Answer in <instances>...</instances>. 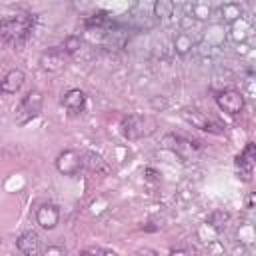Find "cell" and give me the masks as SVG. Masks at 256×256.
Masks as SVG:
<instances>
[{"instance_id": "9", "label": "cell", "mask_w": 256, "mask_h": 256, "mask_svg": "<svg viewBox=\"0 0 256 256\" xmlns=\"http://www.w3.org/2000/svg\"><path fill=\"white\" fill-rule=\"evenodd\" d=\"M16 248H18L22 254H26V256H36V254L42 252V240H40L38 232L26 230V232H22V234L18 236Z\"/></svg>"}, {"instance_id": "17", "label": "cell", "mask_w": 256, "mask_h": 256, "mask_svg": "<svg viewBox=\"0 0 256 256\" xmlns=\"http://www.w3.org/2000/svg\"><path fill=\"white\" fill-rule=\"evenodd\" d=\"M222 18L226 20V22H236L240 16H242V10H240V6H236V4H226L224 8H222Z\"/></svg>"}, {"instance_id": "14", "label": "cell", "mask_w": 256, "mask_h": 256, "mask_svg": "<svg viewBox=\"0 0 256 256\" xmlns=\"http://www.w3.org/2000/svg\"><path fill=\"white\" fill-rule=\"evenodd\" d=\"M174 14V0H156L154 4V16L158 20H166Z\"/></svg>"}, {"instance_id": "8", "label": "cell", "mask_w": 256, "mask_h": 256, "mask_svg": "<svg viewBox=\"0 0 256 256\" xmlns=\"http://www.w3.org/2000/svg\"><path fill=\"white\" fill-rule=\"evenodd\" d=\"M36 224L42 230H54L60 224V208L56 204H50V202L38 206V210H36Z\"/></svg>"}, {"instance_id": "19", "label": "cell", "mask_w": 256, "mask_h": 256, "mask_svg": "<svg viewBox=\"0 0 256 256\" xmlns=\"http://www.w3.org/2000/svg\"><path fill=\"white\" fill-rule=\"evenodd\" d=\"M84 254H114L112 248H102V246H92V248H86Z\"/></svg>"}, {"instance_id": "7", "label": "cell", "mask_w": 256, "mask_h": 256, "mask_svg": "<svg viewBox=\"0 0 256 256\" xmlns=\"http://www.w3.org/2000/svg\"><path fill=\"white\" fill-rule=\"evenodd\" d=\"M66 58H68V54L64 52V48L62 46H54V48H48L40 56V66L46 72H60L66 66Z\"/></svg>"}, {"instance_id": "13", "label": "cell", "mask_w": 256, "mask_h": 256, "mask_svg": "<svg viewBox=\"0 0 256 256\" xmlns=\"http://www.w3.org/2000/svg\"><path fill=\"white\" fill-rule=\"evenodd\" d=\"M192 48H194V40H192V36L188 32H180V34L174 36V50H176L178 56L190 54Z\"/></svg>"}, {"instance_id": "4", "label": "cell", "mask_w": 256, "mask_h": 256, "mask_svg": "<svg viewBox=\"0 0 256 256\" xmlns=\"http://www.w3.org/2000/svg\"><path fill=\"white\" fill-rule=\"evenodd\" d=\"M214 100H216V106H218L222 112L230 114V116H238V114L244 110V106H246L244 94H242L240 90H234V88L220 90V92L214 96Z\"/></svg>"}, {"instance_id": "15", "label": "cell", "mask_w": 256, "mask_h": 256, "mask_svg": "<svg viewBox=\"0 0 256 256\" xmlns=\"http://www.w3.org/2000/svg\"><path fill=\"white\" fill-rule=\"evenodd\" d=\"M104 166V158L100 156V154H96V152H86V154H82V168H88V170H98V168H102Z\"/></svg>"}, {"instance_id": "2", "label": "cell", "mask_w": 256, "mask_h": 256, "mask_svg": "<svg viewBox=\"0 0 256 256\" xmlns=\"http://www.w3.org/2000/svg\"><path fill=\"white\" fill-rule=\"evenodd\" d=\"M122 134L128 140H142L152 136L158 130V122L152 116H142V114H128L120 122Z\"/></svg>"}, {"instance_id": "12", "label": "cell", "mask_w": 256, "mask_h": 256, "mask_svg": "<svg viewBox=\"0 0 256 256\" xmlns=\"http://www.w3.org/2000/svg\"><path fill=\"white\" fill-rule=\"evenodd\" d=\"M24 82H26V74L16 68V70H10L0 80V90H2V94H16V92H20Z\"/></svg>"}, {"instance_id": "16", "label": "cell", "mask_w": 256, "mask_h": 256, "mask_svg": "<svg viewBox=\"0 0 256 256\" xmlns=\"http://www.w3.org/2000/svg\"><path fill=\"white\" fill-rule=\"evenodd\" d=\"M228 220H230V214H228L226 210H214V212L208 216L206 224H210V226L216 228V230H222V228L226 226Z\"/></svg>"}, {"instance_id": "22", "label": "cell", "mask_w": 256, "mask_h": 256, "mask_svg": "<svg viewBox=\"0 0 256 256\" xmlns=\"http://www.w3.org/2000/svg\"><path fill=\"white\" fill-rule=\"evenodd\" d=\"M252 204H254V196L248 198V208H252Z\"/></svg>"}, {"instance_id": "23", "label": "cell", "mask_w": 256, "mask_h": 256, "mask_svg": "<svg viewBox=\"0 0 256 256\" xmlns=\"http://www.w3.org/2000/svg\"><path fill=\"white\" fill-rule=\"evenodd\" d=\"M0 96H2V90H0Z\"/></svg>"}, {"instance_id": "11", "label": "cell", "mask_w": 256, "mask_h": 256, "mask_svg": "<svg viewBox=\"0 0 256 256\" xmlns=\"http://www.w3.org/2000/svg\"><path fill=\"white\" fill-rule=\"evenodd\" d=\"M182 116H184V120H186L188 124H192L194 128H200V130H204V132L220 134V130H216V128H220V126H216L206 114H202V112H198V110H184Z\"/></svg>"}, {"instance_id": "1", "label": "cell", "mask_w": 256, "mask_h": 256, "mask_svg": "<svg viewBox=\"0 0 256 256\" xmlns=\"http://www.w3.org/2000/svg\"><path fill=\"white\" fill-rule=\"evenodd\" d=\"M34 24H36V18L30 12H16L12 16H6L0 20V38L6 44L18 46L28 40Z\"/></svg>"}, {"instance_id": "21", "label": "cell", "mask_w": 256, "mask_h": 256, "mask_svg": "<svg viewBox=\"0 0 256 256\" xmlns=\"http://www.w3.org/2000/svg\"><path fill=\"white\" fill-rule=\"evenodd\" d=\"M54 252H60V254H62L64 250H62V248H46V254H54Z\"/></svg>"}, {"instance_id": "6", "label": "cell", "mask_w": 256, "mask_h": 256, "mask_svg": "<svg viewBox=\"0 0 256 256\" xmlns=\"http://www.w3.org/2000/svg\"><path fill=\"white\" fill-rule=\"evenodd\" d=\"M56 170L62 176H76L82 170V154L76 150H64L56 158Z\"/></svg>"}, {"instance_id": "18", "label": "cell", "mask_w": 256, "mask_h": 256, "mask_svg": "<svg viewBox=\"0 0 256 256\" xmlns=\"http://www.w3.org/2000/svg\"><path fill=\"white\" fill-rule=\"evenodd\" d=\"M82 46V40H80V36H68L66 40H64V44H62V48H64V52L70 56V54H74L78 48Z\"/></svg>"}, {"instance_id": "20", "label": "cell", "mask_w": 256, "mask_h": 256, "mask_svg": "<svg viewBox=\"0 0 256 256\" xmlns=\"http://www.w3.org/2000/svg\"><path fill=\"white\" fill-rule=\"evenodd\" d=\"M152 104H154V106H160V108H166V106H168L166 102H160L158 98H154V100H152Z\"/></svg>"}, {"instance_id": "3", "label": "cell", "mask_w": 256, "mask_h": 256, "mask_svg": "<svg viewBox=\"0 0 256 256\" xmlns=\"http://www.w3.org/2000/svg\"><path fill=\"white\" fill-rule=\"evenodd\" d=\"M42 106H44V96L40 90L26 92V96L20 100V106L16 110V124L24 126V124L32 122L34 118H38L42 112Z\"/></svg>"}, {"instance_id": "10", "label": "cell", "mask_w": 256, "mask_h": 256, "mask_svg": "<svg viewBox=\"0 0 256 256\" xmlns=\"http://www.w3.org/2000/svg\"><path fill=\"white\" fill-rule=\"evenodd\" d=\"M86 92L84 90H80V88H72V90H68L64 96H62V106L68 110V114H72V116H76V114H82V110L86 108Z\"/></svg>"}, {"instance_id": "5", "label": "cell", "mask_w": 256, "mask_h": 256, "mask_svg": "<svg viewBox=\"0 0 256 256\" xmlns=\"http://www.w3.org/2000/svg\"><path fill=\"white\" fill-rule=\"evenodd\" d=\"M254 160H256V144L254 142H248L246 148L236 156V174L242 182H250L252 180V174H254Z\"/></svg>"}]
</instances>
